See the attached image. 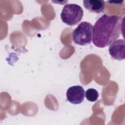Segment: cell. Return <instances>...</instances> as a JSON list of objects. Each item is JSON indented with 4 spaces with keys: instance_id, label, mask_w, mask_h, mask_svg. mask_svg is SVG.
Returning a JSON list of instances; mask_svg holds the SVG:
<instances>
[{
    "instance_id": "cell-1",
    "label": "cell",
    "mask_w": 125,
    "mask_h": 125,
    "mask_svg": "<svg viewBox=\"0 0 125 125\" xmlns=\"http://www.w3.org/2000/svg\"><path fill=\"white\" fill-rule=\"evenodd\" d=\"M123 18L115 15L102 16L93 27L92 42L97 47L104 48L118 38L121 33Z\"/></svg>"
},
{
    "instance_id": "cell-2",
    "label": "cell",
    "mask_w": 125,
    "mask_h": 125,
    "mask_svg": "<svg viewBox=\"0 0 125 125\" xmlns=\"http://www.w3.org/2000/svg\"><path fill=\"white\" fill-rule=\"evenodd\" d=\"M83 15V10L80 5L71 3L64 6L61 14V18L65 24L73 26L81 21Z\"/></svg>"
},
{
    "instance_id": "cell-3",
    "label": "cell",
    "mask_w": 125,
    "mask_h": 125,
    "mask_svg": "<svg viewBox=\"0 0 125 125\" xmlns=\"http://www.w3.org/2000/svg\"><path fill=\"white\" fill-rule=\"evenodd\" d=\"M92 33V25L88 22L83 21L73 31V41L75 43L80 45H88L91 42Z\"/></svg>"
},
{
    "instance_id": "cell-4",
    "label": "cell",
    "mask_w": 125,
    "mask_h": 125,
    "mask_svg": "<svg viewBox=\"0 0 125 125\" xmlns=\"http://www.w3.org/2000/svg\"><path fill=\"white\" fill-rule=\"evenodd\" d=\"M67 101L72 104H80L84 98L85 91L83 88L80 85H74L70 87L66 92Z\"/></svg>"
},
{
    "instance_id": "cell-5",
    "label": "cell",
    "mask_w": 125,
    "mask_h": 125,
    "mask_svg": "<svg viewBox=\"0 0 125 125\" xmlns=\"http://www.w3.org/2000/svg\"><path fill=\"white\" fill-rule=\"evenodd\" d=\"M111 57L115 60L121 61L125 58V42L119 39L112 42L108 48Z\"/></svg>"
},
{
    "instance_id": "cell-6",
    "label": "cell",
    "mask_w": 125,
    "mask_h": 125,
    "mask_svg": "<svg viewBox=\"0 0 125 125\" xmlns=\"http://www.w3.org/2000/svg\"><path fill=\"white\" fill-rule=\"evenodd\" d=\"M83 3L84 7L91 12L100 13L104 9V1L102 0H84Z\"/></svg>"
},
{
    "instance_id": "cell-7",
    "label": "cell",
    "mask_w": 125,
    "mask_h": 125,
    "mask_svg": "<svg viewBox=\"0 0 125 125\" xmlns=\"http://www.w3.org/2000/svg\"><path fill=\"white\" fill-rule=\"evenodd\" d=\"M85 96L86 99L89 102H94L97 101L99 97V93L98 91L94 88L88 89L85 93Z\"/></svg>"
}]
</instances>
